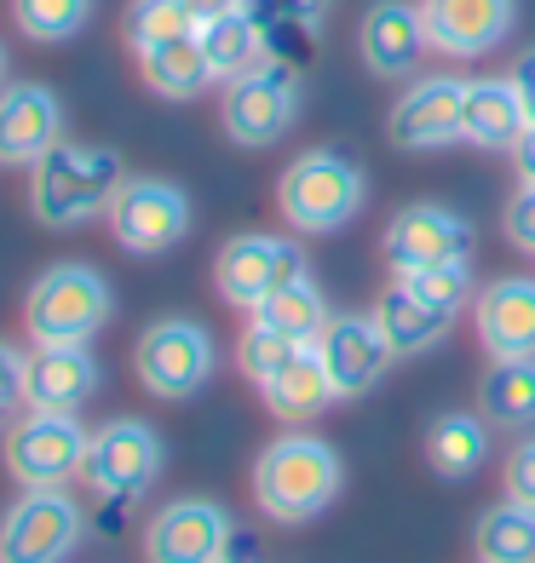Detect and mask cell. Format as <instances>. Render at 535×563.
Wrapping results in <instances>:
<instances>
[{"label": "cell", "mask_w": 535, "mask_h": 563, "mask_svg": "<svg viewBox=\"0 0 535 563\" xmlns=\"http://www.w3.org/2000/svg\"><path fill=\"white\" fill-rule=\"evenodd\" d=\"M299 351H305L299 340L276 334V328H265V322H248V328H242V340H237V368L253 379V386H271V379L283 374Z\"/></svg>", "instance_id": "32"}, {"label": "cell", "mask_w": 535, "mask_h": 563, "mask_svg": "<svg viewBox=\"0 0 535 563\" xmlns=\"http://www.w3.org/2000/svg\"><path fill=\"white\" fill-rule=\"evenodd\" d=\"M260 397H265V408L283 426H312L323 408L335 402V386H328V368H323L317 345H305L294 363L271 379V386H260Z\"/></svg>", "instance_id": "25"}, {"label": "cell", "mask_w": 535, "mask_h": 563, "mask_svg": "<svg viewBox=\"0 0 535 563\" xmlns=\"http://www.w3.org/2000/svg\"><path fill=\"white\" fill-rule=\"evenodd\" d=\"M501 230L518 253H535V185L513 190V201H506V213H501Z\"/></svg>", "instance_id": "35"}, {"label": "cell", "mask_w": 535, "mask_h": 563, "mask_svg": "<svg viewBox=\"0 0 535 563\" xmlns=\"http://www.w3.org/2000/svg\"><path fill=\"white\" fill-rule=\"evenodd\" d=\"M139 75H144L150 92L173 98V104H178V98H196V92L214 87L208 53H201L196 35H178V41H162V46H150V53H139Z\"/></svg>", "instance_id": "26"}, {"label": "cell", "mask_w": 535, "mask_h": 563, "mask_svg": "<svg viewBox=\"0 0 535 563\" xmlns=\"http://www.w3.org/2000/svg\"><path fill=\"white\" fill-rule=\"evenodd\" d=\"M248 317L265 322V328H276V334H288V340H299V345H317L323 328L335 322V311H328V299H323V288H317L312 276L288 282V288H276L260 311H248Z\"/></svg>", "instance_id": "28"}, {"label": "cell", "mask_w": 535, "mask_h": 563, "mask_svg": "<svg viewBox=\"0 0 535 563\" xmlns=\"http://www.w3.org/2000/svg\"><path fill=\"white\" fill-rule=\"evenodd\" d=\"M380 253H386L392 276H415L432 265H472V224L444 201H410L392 213Z\"/></svg>", "instance_id": "8"}, {"label": "cell", "mask_w": 535, "mask_h": 563, "mask_svg": "<svg viewBox=\"0 0 535 563\" xmlns=\"http://www.w3.org/2000/svg\"><path fill=\"white\" fill-rule=\"evenodd\" d=\"M196 41H201V53H208V69H214V81H219V87H231V81H242V75H253V69H265V64H271V53H265V30L248 18V7L231 12V18L201 23Z\"/></svg>", "instance_id": "24"}, {"label": "cell", "mask_w": 535, "mask_h": 563, "mask_svg": "<svg viewBox=\"0 0 535 563\" xmlns=\"http://www.w3.org/2000/svg\"><path fill=\"white\" fill-rule=\"evenodd\" d=\"M127 185V167L105 144H69L58 139L30 167V213L46 230H81L110 213L116 190Z\"/></svg>", "instance_id": "1"}, {"label": "cell", "mask_w": 535, "mask_h": 563, "mask_svg": "<svg viewBox=\"0 0 535 563\" xmlns=\"http://www.w3.org/2000/svg\"><path fill=\"white\" fill-rule=\"evenodd\" d=\"M110 230L127 253H144V260H156V253L178 247L190 230V196L167 185V178H127L110 201Z\"/></svg>", "instance_id": "12"}, {"label": "cell", "mask_w": 535, "mask_h": 563, "mask_svg": "<svg viewBox=\"0 0 535 563\" xmlns=\"http://www.w3.org/2000/svg\"><path fill=\"white\" fill-rule=\"evenodd\" d=\"M426 41L444 58H483L513 35V0H421Z\"/></svg>", "instance_id": "17"}, {"label": "cell", "mask_w": 535, "mask_h": 563, "mask_svg": "<svg viewBox=\"0 0 535 563\" xmlns=\"http://www.w3.org/2000/svg\"><path fill=\"white\" fill-rule=\"evenodd\" d=\"M461 104H467V81H455V75H415L386 115V139L403 156L461 144Z\"/></svg>", "instance_id": "13"}, {"label": "cell", "mask_w": 535, "mask_h": 563, "mask_svg": "<svg viewBox=\"0 0 535 563\" xmlns=\"http://www.w3.org/2000/svg\"><path fill=\"white\" fill-rule=\"evenodd\" d=\"M369 317L380 322V334H386V345H392L397 356H421V351H432V345H438L449 328H455V317L432 311V305L415 299L397 276H392V288H380V299H374Z\"/></svg>", "instance_id": "23"}, {"label": "cell", "mask_w": 535, "mask_h": 563, "mask_svg": "<svg viewBox=\"0 0 535 563\" xmlns=\"http://www.w3.org/2000/svg\"><path fill=\"white\" fill-rule=\"evenodd\" d=\"M506 81H513V92H518V104H524V121L535 126V46L529 53L513 64V75H506Z\"/></svg>", "instance_id": "38"}, {"label": "cell", "mask_w": 535, "mask_h": 563, "mask_svg": "<svg viewBox=\"0 0 535 563\" xmlns=\"http://www.w3.org/2000/svg\"><path fill=\"white\" fill-rule=\"evenodd\" d=\"M346 483L340 454L312 431H283L276 443L260 449L253 460V500L271 523H312L335 506Z\"/></svg>", "instance_id": "2"}, {"label": "cell", "mask_w": 535, "mask_h": 563, "mask_svg": "<svg viewBox=\"0 0 535 563\" xmlns=\"http://www.w3.org/2000/svg\"><path fill=\"white\" fill-rule=\"evenodd\" d=\"M139 386L162 402H185L214 379V334L190 317H162L139 334L133 351Z\"/></svg>", "instance_id": "5"}, {"label": "cell", "mask_w": 535, "mask_h": 563, "mask_svg": "<svg viewBox=\"0 0 535 563\" xmlns=\"http://www.w3.org/2000/svg\"><path fill=\"white\" fill-rule=\"evenodd\" d=\"M98 391V363L87 345H35L30 351V386L23 402L41 415H75Z\"/></svg>", "instance_id": "20"}, {"label": "cell", "mask_w": 535, "mask_h": 563, "mask_svg": "<svg viewBox=\"0 0 535 563\" xmlns=\"http://www.w3.org/2000/svg\"><path fill=\"white\" fill-rule=\"evenodd\" d=\"M426 18L421 0H374L363 12V30H357V53L363 69L380 81H415L426 64Z\"/></svg>", "instance_id": "16"}, {"label": "cell", "mask_w": 535, "mask_h": 563, "mask_svg": "<svg viewBox=\"0 0 535 563\" xmlns=\"http://www.w3.org/2000/svg\"><path fill=\"white\" fill-rule=\"evenodd\" d=\"M524 104L513 81H495V75H478L467 81V104H461V144L472 150H513L524 139Z\"/></svg>", "instance_id": "21"}, {"label": "cell", "mask_w": 535, "mask_h": 563, "mask_svg": "<svg viewBox=\"0 0 535 563\" xmlns=\"http://www.w3.org/2000/svg\"><path fill=\"white\" fill-rule=\"evenodd\" d=\"M317 356L328 368V386H335V402H357L369 397L380 379H386V368L397 363V351L386 345V334H380L374 317H335L323 328L317 340Z\"/></svg>", "instance_id": "14"}, {"label": "cell", "mask_w": 535, "mask_h": 563, "mask_svg": "<svg viewBox=\"0 0 535 563\" xmlns=\"http://www.w3.org/2000/svg\"><path fill=\"white\" fill-rule=\"evenodd\" d=\"M397 282H403L415 299H426L432 311H444V317H461L467 305L478 299V294H472V265H432V271L397 276Z\"/></svg>", "instance_id": "33"}, {"label": "cell", "mask_w": 535, "mask_h": 563, "mask_svg": "<svg viewBox=\"0 0 535 563\" xmlns=\"http://www.w3.org/2000/svg\"><path fill=\"white\" fill-rule=\"evenodd\" d=\"M299 276H312L305 247L288 242V236H271V230L231 236L214 260V282H219L225 305H237V311H260L276 288H288V282H299Z\"/></svg>", "instance_id": "7"}, {"label": "cell", "mask_w": 535, "mask_h": 563, "mask_svg": "<svg viewBox=\"0 0 535 563\" xmlns=\"http://www.w3.org/2000/svg\"><path fill=\"white\" fill-rule=\"evenodd\" d=\"M87 534V511L64 489H23L0 518V563H64Z\"/></svg>", "instance_id": "10"}, {"label": "cell", "mask_w": 535, "mask_h": 563, "mask_svg": "<svg viewBox=\"0 0 535 563\" xmlns=\"http://www.w3.org/2000/svg\"><path fill=\"white\" fill-rule=\"evenodd\" d=\"M225 563H231V558H225Z\"/></svg>", "instance_id": "43"}, {"label": "cell", "mask_w": 535, "mask_h": 563, "mask_svg": "<svg viewBox=\"0 0 535 563\" xmlns=\"http://www.w3.org/2000/svg\"><path fill=\"white\" fill-rule=\"evenodd\" d=\"M363 201H369V173L346 150H305L276 178V208L299 236H328V230L351 224L363 213Z\"/></svg>", "instance_id": "3"}, {"label": "cell", "mask_w": 535, "mask_h": 563, "mask_svg": "<svg viewBox=\"0 0 535 563\" xmlns=\"http://www.w3.org/2000/svg\"><path fill=\"white\" fill-rule=\"evenodd\" d=\"M231 518L214 500H173L144 529L150 563H225L231 558Z\"/></svg>", "instance_id": "15"}, {"label": "cell", "mask_w": 535, "mask_h": 563, "mask_svg": "<svg viewBox=\"0 0 535 563\" xmlns=\"http://www.w3.org/2000/svg\"><path fill=\"white\" fill-rule=\"evenodd\" d=\"M64 139V104L53 87H0V167H35Z\"/></svg>", "instance_id": "18"}, {"label": "cell", "mask_w": 535, "mask_h": 563, "mask_svg": "<svg viewBox=\"0 0 535 563\" xmlns=\"http://www.w3.org/2000/svg\"><path fill=\"white\" fill-rule=\"evenodd\" d=\"M478 415L495 431L535 426V356H490V374L478 379Z\"/></svg>", "instance_id": "22"}, {"label": "cell", "mask_w": 535, "mask_h": 563, "mask_svg": "<svg viewBox=\"0 0 535 563\" xmlns=\"http://www.w3.org/2000/svg\"><path fill=\"white\" fill-rule=\"evenodd\" d=\"M513 162H518V185H535V126H524V139L513 144Z\"/></svg>", "instance_id": "40"}, {"label": "cell", "mask_w": 535, "mask_h": 563, "mask_svg": "<svg viewBox=\"0 0 535 563\" xmlns=\"http://www.w3.org/2000/svg\"><path fill=\"white\" fill-rule=\"evenodd\" d=\"M219 121L231 133V144H242V150L283 144L288 126L299 121V69L265 64V69L242 75V81H231L219 98Z\"/></svg>", "instance_id": "6"}, {"label": "cell", "mask_w": 535, "mask_h": 563, "mask_svg": "<svg viewBox=\"0 0 535 563\" xmlns=\"http://www.w3.org/2000/svg\"><path fill=\"white\" fill-rule=\"evenodd\" d=\"M116 294L110 282L98 276L92 265H53L35 276L30 305H23V322H30L35 345H87L98 328L110 322Z\"/></svg>", "instance_id": "4"}, {"label": "cell", "mask_w": 535, "mask_h": 563, "mask_svg": "<svg viewBox=\"0 0 535 563\" xmlns=\"http://www.w3.org/2000/svg\"><path fill=\"white\" fill-rule=\"evenodd\" d=\"M178 35H196V18L185 12V0H133L127 7V46L133 53H150V46Z\"/></svg>", "instance_id": "31"}, {"label": "cell", "mask_w": 535, "mask_h": 563, "mask_svg": "<svg viewBox=\"0 0 535 563\" xmlns=\"http://www.w3.org/2000/svg\"><path fill=\"white\" fill-rule=\"evenodd\" d=\"M506 495L535 506V431H524V438L513 443V454H506Z\"/></svg>", "instance_id": "36"}, {"label": "cell", "mask_w": 535, "mask_h": 563, "mask_svg": "<svg viewBox=\"0 0 535 563\" xmlns=\"http://www.w3.org/2000/svg\"><path fill=\"white\" fill-rule=\"evenodd\" d=\"M490 420L483 415H438L426 431V460H432V472L449 477V483H461L472 477L483 460H490Z\"/></svg>", "instance_id": "27"}, {"label": "cell", "mask_w": 535, "mask_h": 563, "mask_svg": "<svg viewBox=\"0 0 535 563\" xmlns=\"http://www.w3.org/2000/svg\"><path fill=\"white\" fill-rule=\"evenodd\" d=\"M0 420H7V415H0Z\"/></svg>", "instance_id": "42"}, {"label": "cell", "mask_w": 535, "mask_h": 563, "mask_svg": "<svg viewBox=\"0 0 535 563\" xmlns=\"http://www.w3.org/2000/svg\"><path fill=\"white\" fill-rule=\"evenodd\" d=\"M92 431H81L75 415H41L30 408L12 431H7V472L23 489H64L69 477H81Z\"/></svg>", "instance_id": "9"}, {"label": "cell", "mask_w": 535, "mask_h": 563, "mask_svg": "<svg viewBox=\"0 0 535 563\" xmlns=\"http://www.w3.org/2000/svg\"><path fill=\"white\" fill-rule=\"evenodd\" d=\"M185 12L196 18V30H201V23H214V18H231V12H242V0H185Z\"/></svg>", "instance_id": "39"}, {"label": "cell", "mask_w": 535, "mask_h": 563, "mask_svg": "<svg viewBox=\"0 0 535 563\" xmlns=\"http://www.w3.org/2000/svg\"><path fill=\"white\" fill-rule=\"evenodd\" d=\"M12 23L41 46H58L92 23V0H12Z\"/></svg>", "instance_id": "30"}, {"label": "cell", "mask_w": 535, "mask_h": 563, "mask_svg": "<svg viewBox=\"0 0 535 563\" xmlns=\"http://www.w3.org/2000/svg\"><path fill=\"white\" fill-rule=\"evenodd\" d=\"M472 322L490 356H535V276H501L478 288Z\"/></svg>", "instance_id": "19"}, {"label": "cell", "mask_w": 535, "mask_h": 563, "mask_svg": "<svg viewBox=\"0 0 535 563\" xmlns=\"http://www.w3.org/2000/svg\"><path fill=\"white\" fill-rule=\"evenodd\" d=\"M248 18L260 23V30H271V23H299V30H317L323 12L335 7V0H242Z\"/></svg>", "instance_id": "34"}, {"label": "cell", "mask_w": 535, "mask_h": 563, "mask_svg": "<svg viewBox=\"0 0 535 563\" xmlns=\"http://www.w3.org/2000/svg\"><path fill=\"white\" fill-rule=\"evenodd\" d=\"M23 386H30V356L0 340V415H12L23 402Z\"/></svg>", "instance_id": "37"}, {"label": "cell", "mask_w": 535, "mask_h": 563, "mask_svg": "<svg viewBox=\"0 0 535 563\" xmlns=\"http://www.w3.org/2000/svg\"><path fill=\"white\" fill-rule=\"evenodd\" d=\"M81 477L92 495L105 500H139L150 495V483L162 477V438L144 420H110L92 431Z\"/></svg>", "instance_id": "11"}, {"label": "cell", "mask_w": 535, "mask_h": 563, "mask_svg": "<svg viewBox=\"0 0 535 563\" xmlns=\"http://www.w3.org/2000/svg\"><path fill=\"white\" fill-rule=\"evenodd\" d=\"M478 563H535V506L506 495L501 506H490L472 529Z\"/></svg>", "instance_id": "29"}, {"label": "cell", "mask_w": 535, "mask_h": 563, "mask_svg": "<svg viewBox=\"0 0 535 563\" xmlns=\"http://www.w3.org/2000/svg\"><path fill=\"white\" fill-rule=\"evenodd\" d=\"M0 87H7V46H0Z\"/></svg>", "instance_id": "41"}]
</instances>
